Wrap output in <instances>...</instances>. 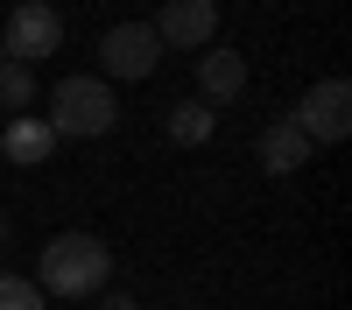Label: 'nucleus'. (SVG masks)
Segmentation results:
<instances>
[{"label":"nucleus","instance_id":"obj_1","mask_svg":"<svg viewBox=\"0 0 352 310\" xmlns=\"http://www.w3.org/2000/svg\"><path fill=\"white\" fill-rule=\"evenodd\" d=\"M106 282H113L106 240H92V233H56L43 247V268H36V289L43 296H99Z\"/></svg>","mask_w":352,"mask_h":310},{"label":"nucleus","instance_id":"obj_2","mask_svg":"<svg viewBox=\"0 0 352 310\" xmlns=\"http://www.w3.org/2000/svg\"><path fill=\"white\" fill-rule=\"evenodd\" d=\"M113 120H120V99H113V85L106 78H56V92H50V134L56 141H99L113 134Z\"/></svg>","mask_w":352,"mask_h":310},{"label":"nucleus","instance_id":"obj_3","mask_svg":"<svg viewBox=\"0 0 352 310\" xmlns=\"http://www.w3.org/2000/svg\"><path fill=\"white\" fill-rule=\"evenodd\" d=\"M289 120L310 134V148H338V141L352 134V85H345V78H317Z\"/></svg>","mask_w":352,"mask_h":310},{"label":"nucleus","instance_id":"obj_4","mask_svg":"<svg viewBox=\"0 0 352 310\" xmlns=\"http://www.w3.org/2000/svg\"><path fill=\"white\" fill-rule=\"evenodd\" d=\"M155 64H162V43H155L148 21H113L106 36H99V71H106V85H113V78H155Z\"/></svg>","mask_w":352,"mask_h":310},{"label":"nucleus","instance_id":"obj_5","mask_svg":"<svg viewBox=\"0 0 352 310\" xmlns=\"http://www.w3.org/2000/svg\"><path fill=\"white\" fill-rule=\"evenodd\" d=\"M0 43H8V64H43V56L64 43V14L50 8V0H21L0 28Z\"/></svg>","mask_w":352,"mask_h":310},{"label":"nucleus","instance_id":"obj_6","mask_svg":"<svg viewBox=\"0 0 352 310\" xmlns=\"http://www.w3.org/2000/svg\"><path fill=\"white\" fill-rule=\"evenodd\" d=\"M162 49H212L219 36V8L212 0H162V14L148 21Z\"/></svg>","mask_w":352,"mask_h":310},{"label":"nucleus","instance_id":"obj_7","mask_svg":"<svg viewBox=\"0 0 352 310\" xmlns=\"http://www.w3.org/2000/svg\"><path fill=\"white\" fill-rule=\"evenodd\" d=\"M240 92H247V56H240V49H219V43H212V49L197 56V99L219 113V106H232Z\"/></svg>","mask_w":352,"mask_h":310},{"label":"nucleus","instance_id":"obj_8","mask_svg":"<svg viewBox=\"0 0 352 310\" xmlns=\"http://www.w3.org/2000/svg\"><path fill=\"white\" fill-rule=\"evenodd\" d=\"M303 162H310V134L296 120H275L261 134V169H268V177H289V169H303Z\"/></svg>","mask_w":352,"mask_h":310},{"label":"nucleus","instance_id":"obj_9","mask_svg":"<svg viewBox=\"0 0 352 310\" xmlns=\"http://www.w3.org/2000/svg\"><path fill=\"white\" fill-rule=\"evenodd\" d=\"M0 148H8V162L36 169V162H50V155H56V134H50V120H28V113H14L8 134H0Z\"/></svg>","mask_w":352,"mask_h":310},{"label":"nucleus","instance_id":"obj_10","mask_svg":"<svg viewBox=\"0 0 352 310\" xmlns=\"http://www.w3.org/2000/svg\"><path fill=\"white\" fill-rule=\"evenodd\" d=\"M212 127H219V113L204 106V99H184V106L169 113V141H176V148H204Z\"/></svg>","mask_w":352,"mask_h":310},{"label":"nucleus","instance_id":"obj_11","mask_svg":"<svg viewBox=\"0 0 352 310\" xmlns=\"http://www.w3.org/2000/svg\"><path fill=\"white\" fill-rule=\"evenodd\" d=\"M28 99H36V78H28V64H0V106L21 113Z\"/></svg>","mask_w":352,"mask_h":310},{"label":"nucleus","instance_id":"obj_12","mask_svg":"<svg viewBox=\"0 0 352 310\" xmlns=\"http://www.w3.org/2000/svg\"><path fill=\"white\" fill-rule=\"evenodd\" d=\"M0 310H43V289L28 275H0Z\"/></svg>","mask_w":352,"mask_h":310},{"label":"nucleus","instance_id":"obj_13","mask_svg":"<svg viewBox=\"0 0 352 310\" xmlns=\"http://www.w3.org/2000/svg\"><path fill=\"white\" fill-rule=\"evenodd\" d=\"M99 310H141V296H99Z\"/></svg>","mask_w":352,"mask_h":310},{"label":"nucleus","instance_id":"obj_14","mask_svg":"<svg viewBox=\"0 0 352 310\" xmlns=\"http://www.w3.org/2000/svg\"><path fill=\"white\" fill-rule=\"evenodd\" d=\"M0 247H8V212H0Z\"/></svg>","mask_w":352,"mask_h":310},{"label":"nucleus","instance_id":"obj_15","mask_svg":"<svg viewBox=\"0 0 352 310\" xmlns=\"http://www.w3.org/2000/svg\"><path fill=\"white\" fill-rule=\"evenodd\" d=\"M0 64H8V43H0Z\"/></svg>","mask_w":352,"mask_h":310}]
</instances>
